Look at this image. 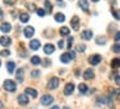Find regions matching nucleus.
Wrapping results in <instances>:
<instances>
[{
  "label": "nucleus",
  "mask_w": 120,
  "mask_h": 109,
  "mask_svg": "<svg viewBox=\"0 0 120 109\" xmlns=\"http://www.w3.org/2000/svg\"><path fill=\"white\" fill-rule=\"evenodd\" d=\"M3 87H4V89L8 91V92H15L16 88H17V85H16V83L13 82V80H9L8 79V80H4Z\"/></svg>",
  "instance_id": "nucleus-1"
},
{
  "label": "nucleus",
  "mask_w": 120,
  "mask_h": 109,
  "mask_svg": "<svg viewBox=\"0 0 120 109\" xmlns=\"http://www.w3.org/2000/svg\"><path fill=\"white\" fill-rule=\"evenodd\" d=\"M59 83H60V80L56 78V76H52L50 80H48V84H47V88L48 89H55V88H57L59 87Z\"/></svg>",
  "instance_id": "nucleus-2"
},
{
  "label": "nucleus",
  "mask_w": 120,
  "mask_h": 109,
  "mask_svg": "<svg viewBox=\"0 0 120 109\" xmlns=\"http://www.w3.org/2000/svg\"><path fill=\"white\" fill-rule=\"evenodd\" d=\"M52 103H54V97L51 95H45V96L41 97V104L42 105L47 106V105H51Z\"/></svg>",
  "instance_id": "nucleus-3"
},
{
  "label": "nucleus",
  "mask_w": 120,
  "mask_h": 109,
  "mask_svg": "<svg viewBox=\"0 0 120 109\" xmlns=\"http://www.w3.org/2000/svg\"><path fill=\"white\" fill-rule=\"evenodd\" d=\"M101 61H102V57L99 54H93L89 57V63L93 64V66H97V64L101 63Z\"/></svg>",
  "instance_id": "nucleus-4"
},
{
  "label": "nucleus",
  "mask_w": 120,
  "mask_h": 109,
  "mask_svg": "<svg viewBox=\"0 0 120 109\" xmlns=\"http://www.w3.org/2000/svg\"><path fill=\"white\" fill-rule=\"evenodd\" d=\"M17 101H18L20 105H27V104H29V97H27L26 93H21L17 97Z\"/></svg>",
  "instance_id": "nucleus-5"
},
{
  "label": "nucleus",
  "mask_w": 120,
  "mask_h": 109,
  "mask_svg": "<svg viewBox=\"0 0 120 109\" xmlns=\"http://www.w3.org/2000/svg\"><path fill=\"white\" fill-rule=\"evenodd\" d=\"M75 92V84L73 83H67L65 88H64V95L69 96V95H72Z\"/></svg>",
  "instance_id": "nucleus-6"
},
{
  "label": "nucleus",
  "mask_w": 120,
  "mask_h": 109,
  "mask_svg": "<svg viewBox=\"0 0 120 109\" xmlns=\"http://www.w3.org/2000/svg\"><path fill=\"white\" fill-rule=\"evenodd\" d=\"M43 51H45V54L51 55L52 53L55 51V46L52 45V43H46V45L43 46Z\"/></svg>",
  "instance_id": "nucleus-7"
},
{
  "label": "nucleus",
  "mask_w": 120,
  "mask_h": 109,
  "mask_svg": "<svg viewBox=\"0 0 120 109\" xmlns=\"http://www.w3.org/2000/svg\"><path fill=\"white\" fill-rule=\"evenodd\" d=\"M71 25H72L73 30H78V28H80V18L77 16H73L72 20H71Z\"/></svg>",
  "instance_id": "nucleus-8"
},
{
  "label": "nucleus",
  "mask_w": 120,
  "mask_h": 109,
  "mask_svg": "<svg viewBox=\"0 0 120 109\" xmlns=\"http://www.w3.org/2000/svg\"><path fill=\"white\" fill-rule=\"evenodd\" d=\"M11 43H12V39L9 38V37L7 36H3V37H0V45L1 46H11Z\"/></svg>",
  "instance_id": "nucleus-9"
},
{
  "label": "nucleus",
  "mask_w": 120,
  "mask_h": 109,
  "mask_svg": "<svg viewBox=\"0 0 120 109\" xmlns=\"http://www.w3.org/2000/svg\"><path fill=\"white\" fill-rule=\"evenodd\" d=\"M0 30L3 32V33H9V32L12 30V25L9 24V22H3V24L0 25Z\"/></svg>",
  "instance_id": "nucleus-10"
},
{
  "label": "nucleus",
  "mask_w": 120,
  "mask_h": 109,
  "mask_svg": "<svg viewBox=\"0 0 120 109\" xmlns=\"http://www.w3.org/2000/svg\"><path fill=\"white\" fill-rule=\"evenodd\" d=\"M24 36L26 37V38H31V37L34 36V28L33 26H26L24 30Z\"/></svg>",
  "instance_id": "nucleus-11"
},
{
  "label": "nucleus",
  "mask_w": 120,
  "mask_h": 109,
  "mask_svg": "<svg viewBox=\"0 0 120 109\" xmlns=\"http://www.w3.org/2000/svg\"><path fill=\"white\" fill-rule=\"evenodd\" d=\"M78 7L82 11H85V12L89 11V3H87V0H78Z\"/></svg>",
  "instance_id": "nucleus-12"
},
{
  "label": "nucleus",
  "mask_w": 120,
  "mask_h": 109,
  "mask_svg": "<svg viewBox=\"0 0 120 109\" xmlns=\"http://www.w3.org/2000/svg\"><path fill=\"white\" fill-rule=\"evenodd\" d=\"M91 37H93V32L91 30H84L81 33V38L85 39V41H89V39H91Z\"/></svg>",
  "instance_id": "nucleus-13"
},
{
  "label": "nucleus",
  "mask_w": 120,
  "mask_h": 109,
  "mask_svg": "<svg viewBox=\"0 0 120 109\" xmlns=\"http://www.w3.org/2000/svg\"><path fill=\"white\" fill-rule=\"evenodd\" d=\"M39 47H41V42L38 39H31L30 41V49L31 50H38Z\"/></svg>",
  "instance_id": "nucleus-14"
},
{
  "label": "nucleus",
  "mask_w": 120,
  "mask_h": 109,
  "mask_svg": "<svg viewBox=\"0 0 120 109\" xmlns=\"http://www.w3.org/2000/svg\"><path fill=\"white\" fill-rule=\"evenodd\" d=\"M71 59H72V58H71V55H69V53H64V54H61L60 55V61L63 62V63H69V62H71Z\"/></svg>",
  "instance_id": "nucleus-15"
},
{
  "label": "nucleus",
  "mask_w": 120,
  "mask_h": 109,
  "mask_svg": "<svg viewBox=\"0 0 120 109\" xmlns=\"http://www.w3.org/2000/svg\"><path fill=\"white\" fill-rule=\"evenodd\" d=\"M25 93L29 95V96H31V97H37V96H38V91L34 89V88H30V87L25 89Z\"/></svg>",
  "instance_id": "nucleus-16"
},
{
  "label": "nucleus",
  "mask_w": 120,
  "mask_h": 109,
  "mask_svg": "<svg viewBox=\"0 0 120 109\" xmlns=\"http://www.w3.org/2000/svg\"><path fill=\"white\" fill-rule=\"evenodd\" d=\"M15 68H16V63H15V62L9 61L8 63H7V70H8V72H9V74H13Z\"/></svg>",
  "instance_id": "nucleus-17"
},
{
  "label": "nucleus",
  "mask_w": 120,
  "mask_h": 109,
  "mask_svg": "<svg viewBox=\"0 0 120 109\" xmlns=\"http://www.w3.org/2000/svg\"><path fill=\"white\" fill-rule=\"evenodd\" d=\"M84 78L86 79V80L93 79V78H94V71H93V70H90V68H89V70H86V71L84 72Z\"/></svg>",
  "instance_id": "nucleus-18"
},
{
  "label": "nucleus",
  "mask_w": 120,
  "mask_h": 109,
  "mask_svg": "<svg viewBox=\"0 0 120 109\" xmlns=\"http://www.w3.org/2000/svg\"><path fill=\"white\" fill-rule=\"evenodd\" d=\"M22 72H24V70H22V68H18V70L16 71V78H17V80H18L20 83L24 82V78H22Z\"/></svg>",
  "instance_id": "nucleus-19"
},
{
  "label": "nucleus",
  "mask_w": 120,
  "mask_h": 109,
  "mask_svg": "<svg viewBox=\"0 0 120 109\" xmlns=\"http://www.w3.org/2000/svg\"><path fill=\"white\" fill-rule=\"evenodd\" d=\"M106 37H103V36H99V37H97V39H95V42H97V45H106Z\"/></svg>",
  "instance_id": "nucleus-20"
},
{
  "label": "nucleus",
  "mask_w": 120,
  "mask_h": 109,
  "mask_svg": "<svg viewBox=\"0 0 120 109\" xmlns=\"http://www.w3.org/2000/svg\"><path fill=\"white\" fill-rule=\"evenodd\" d=\"M55 20H56L57 22H64L65 21V16H64L63 13H56V15H55Z\"/></svg>",
  "instance_id": "nucleus-21"
},
{
  "label": "nucleus",
  "mask_w": 120,
  "mask_h": 109,
  "mask_svg": "<svg viewBox=\"0 0 120 109\" xmlns=\"http://www.w3.org/2000/svg\"><path fill=\"white\" fill-rule=\"evenodd\" d=\"M20 21L24 22V24L29 21V13H25V12L21 13V15H20Z\"/></svg>",
  "instance_id": "nucleus-22"
},
{
  "label": "nucleus",
  "mask_w": 120,
  "mask_h": 109,
  "mask_svg": "<svg viewBox=\"0 0 120 109\" xmlns=\"http://www.w3.org/2000/svg\"><path fill=\"white\" fill-rule=\"evenodd\" d=\"M78 91H80V93H86L87 92V85L85 84V83H81V84L78 85Z\"/></svg>",
  "instance_id": "nucleus-23"
},
{
  "label": "nucleus",
  "mask_w": 120,
  "mask_h": 109,
  "mask_svg": "<svg viewBox=\"0 0 120 109\" xmlns=\"http://www.w3.org/2000/svg\"><path fill=\"white\" fill-rule=\"evenodd\" d=\"M111 67H112V68H117V67H120V59H119V58L112 59V61H111Z\"/></svg>",
  "instance_id": "nucleus-24"
},
{
  "label": "nucleus",
  "mask_w": 120,
  "mask_h": 109,
  "mask_svg": "<svg viewBox=\"0 0 120 109\" xmlns=\"http://www.w3.org/2000/svg\"><path fill=\"white\" fill-rule=\"evenodd\" d=\"M31 63H33L34 66H38V64H41V58H39L38 55H34V57H31Z\"/></svg>",
  "instance_id": "nucleus-25"
},
{
  "label": "nucleus",
  "mask_w": 120,
  "mask_h": 109,
  "mask_svg": "<svg viewBox=\"0 0 120 109\" xmlns=\"http://www.w3.org/2000/svg\"><path fill=\"white\" fill-rule=\"evenodd\" d=\"M69 33H71V30H69L67 26L60 28V34H61V36H69Z\"/></svg>",
  "instance_id": "nucleus-26"
},
{
  "label": "nucleus",
  "mask_w": 120,
  "mask_h": 109,
  "mask_svg": "<svg viewBox=\"0 0 120 109\" xmlns=\"http://www.w3.org/2000/svg\"><path fill=\"white\" fill-rule=\"evenodd\" d=\"M111 13L115 17V20H120V9H112Z\"/></svg>",
  "instance_id": "nucleus-27"
},
{
  "label": "nucleus",
  "mask_w": 120,
  "mask_h": 109,
  "mask_svg": "<svg viewBox=\"0 0 120 109\" xmlns=\"http://www.w3.org/2000/svg\"><path fill=\"white\" fill-rule=\"evenodd\" d=\"M37 15H38L39 17H43V16L46 15V11L42 8H37Z\"/></svg>",
  "instance_id": "nucleus-28"
},
{
  "label": "nucleus",
  "mask_w": 120,
  "mask_h": 109,
  "mask_svg": "<svg viewBox=\"0 0 120 109\" xmlns=\"http://www.w3.org/2000/svg\"><path fill=\"white\" fill-rule=\"evenodd\" d=\"M45 7H46V9H47V12H51V11H52V7H51L50 0H46V1H45Z\"/></svg>",
  "instance_id": "nucleus-29"
},
{
  "label": "nucleus",
  "mask_w": 120,
  "mask_h": 109,
  "mask_svg": "<svg viewBox=\"0 0 120 109\" xmlns=\"http://www.w3.org/2000/svg\"><path fill=\"white\" fill-rule=\"evenodd\" d=\"M0 55H1V57H9V55H11V51H9L8 49H4V50L0 51Z\"/></svg>",
  "instance_id": "nucleus-30"
},
{
  "label": "nucleus",
  "mask_w": 120,
  "mask_h": 109,
  "mask_svg": "<svg viewBox=\"0 0 120 109\" xmlns=\"http://www.w3.org/2000/svg\"><path fill=\"white\" fill-rule=\"evenodd\" d=\"M112 51L114 53H120V43H115L112 46Z\"/></svg>",
  "instance_id": "nucleus-31"
},
{
  "label": "nucleus",
  "mask_w": 120,
  "mask_h": 109,
  "mask_svg": "<svg viewBox=\"0 0 120 109\" xmlns=\"http://www.w3.org/2000/svg\"><path fill=\"white\" fill-rule=\"evenodd\" d=\"M76 50H77V51H81V53H84L85 50H86V46H85V45H78Z\"/></svg>",
  "instance_id": "nucleus-32"
},
{
  "label": "nucleus",
  "mask_w": 120,
  "mask_h": 109,
  "mask_svg": "<svg viewBox=\"0 0 120 109\" xmlns=\"http://www.w3.org/2000/svg\"><path fill=\"white\" fill-rule=\"evenodd\" d=\"M16 1L17 0H4V4H7V5H13Z\"/></svg>",
  "instance_id": "nucleus-33"
},
{
  "label": "nucleus",
  "mask_w": 120,
  "mask_h": 109,
  "mask_svg": "<svg viewBox=\"0 0 120 109\" xmlns=\"http://www.w3.org/2000/svg\"><path fill=\"white\" fill-rule=\"evenodd\" d=\"M38 76H39V71L38 70L31 71V78H38Z\"/></svg>",
  "instance_id": "nucleus-34"
},
{
  "label": "nucleus",
  "mask_w": 120,
  "mask_h": 109,
  "mask_svg": "<svg viewBox=\"0 0 120 109\" xmlns=\"http://www.w3.org/2000/svg\"><path fill=\"white\" fill-rule=\"evenodd\" d=\"M115 41H116V42L119 43V41H120V30L115 33Z\"/></svg>",
  "instance_id": "nucleus-35"
},
{
  "label": "nucleus",
  "mask_w": 120,
  "mask_h": 109,
  "mask_svg": "<svg viewBox=\"0 0 120 109\" xmlns=\"http://www.w3.org/2000/svg\"><path fill=\"white\" fill-rule=\"evenodd\" d=\"M73 41H75V39H73V37H69V38H68V49H71V46H72Z\"/></svg>",
  "instance_id": "nucleus-36"
},
{
  "label": "nucleus",
  "mask_w": 120,
  "mask_h": 109,
  "mask_svg": "<svg viewBox=\"0 0 120 109\" xmlns=\"http://www.w3.org/2000/svg\"><path fill=\"white\" fill-rule=\"evenodd\" d=\"M43 62H45V63H43V64H45V67H48L50 64H51V61H50V59H45Z\"/></svg>",
  "instance_id": "nucleus-37"
},
{
  "label": "nucleus",
  "mask_w": 120,
  "mask_h": 109,
  "mask_svg": "<svg viewBox=\"0 0 120 109\" xmlns=\"http://www.w3.org/2000/svg\"><path fill=\"white\" fill-rule=\"evenodd\" d=\"M27 7H29L30 11H37V8H35V5H34V4H27Z\"/></svg>",
  "instance_id": "nucleus-38"
},
{
  "label": "nucleus",
  "mask_w": 120,
  "mask_h": 109,
  "mask_svg": "<svg viewBox=\"0 0 120 109\" xmlns=\"http://www.w3.org/2000/svg\"><path fill=\"white\" fill-rule=\"evenodd\" d=\"M57 46H59L60 49H63L64 47V41L61 39V41H59V43H57Z\"/></svg>",
  "instance_id": "nucleus-39"
},
{
  "label": "nucleus",
  "mask_w": 120,
  "mask_h": 109,
  "mask_svg": "<svg viewBox=\"0 0 120 109\" xmlns=\"http://www.w3.org/2000/svg\"><path fill=\"white\" fill-rule=\"evenodd\" d=\"M69 55H71V58H72V59H75V58H76V53H75V51H72V50L69 51Z\"/></svg>",
  "instance_id": "nucleus-40"
},
{
  "label": "nucleus",
  "mask_w": 120,
  "mask_h": 109,
  "mask_svg": "<svg viewBox=\"0 0 120 109\" xmlns=\"http://www.w3.org/2000/svg\"><path fill=\"white\" fill-rule=\"evenodd\" d=\"M115 82H116V84H117V85H120V75L115 78Z\"/></svg>",
  "instance_id": "nucleus-41"
},
{
  "label": "nucleus",
  "mask_w": 120,
  "mask_h": 109,
  "mask_svg": "<svg viewBox=\"0 0 120 109\" xmlns=\"http://www.w3.org/2000/svg\"><path fill=\"white\" fill-rule=\"evenodd\" d=\"M76 76H80V70H76Z\"/></svg>",
  "instance_id": "nucleus-42"
},
{
  "label": "nucleus",
  "mask_w": 120,
  "mask_h": 109,
  "mask_svg": "<svg viewBox=\"0 0 120 109\" xmlns=\"http://www.w3.org/2000/svg\"><path fill=\"white\" fill-rule=\"evenodd\" d=\"M51 109H60V108H59V106H52Z\"/></svg>",
  "instance_id": "nucleus-43"
},
{
  "label": "nucleus",
  "mask_w": 120,
  "mask_h": 109,
  "mask_svg": "<svg viewBox=\"0 0 120 109\" xmlns=\"http://www.w3.org/2000/svg\"><path fill=\"white\" fill-rule=\"evenodd\" d=\"M63 109H71V108H68V106H64V108Z\"/></svg>",
  "instance_id": "nucleus-44"
},
{
  "label": "nucleus",
  "mask_w": 120,
  "mask_h": 109,
  "mask_svg": "<svg viewBox=\"0 0 120 109\" xmlns=\"http://www.w3.org/2000/svg\"><path fill=\"white\" fill-rule=\"evenodd\" d=\"M91 1H94V3H97V1H99V0H91Z\"/></svg>",
  "instance_id": "nucleus-45"
},
{
  "label": "nucleus",
  "mask_w": 120,
  "mask_h": 109,
  "mask_svg": "<svg viewBox=\"0 0 120 109\" xmlns=\"http://www.w3.org/2000/svg\"><path fill=\"white\" fill-rule=\"evenodd\" d=\"M0 108H3V104H1V103H0Z\"/></svg>",
  "instance_id": "nucleus-46"
},
{
  "label": "nucleus",
  "mask_w": 120,
  "mask_h": 109,
  "mask_svg": "<svg viewBox=\"0 0 120 109\" xmlns=\"http://www.w3.org/2000/svg\"><path fill=\"white\" fill-rule=\"evenodd\" d=\"M57 1H63V0H57Z\"/></svg>",
  "instance_id": "nucleus-47"
},
{
  "label": "nucleus",
  "mask_w": 120,
  "mask_h": 109,
  "mask_svg": "<svg viewBox=\"0 0 120 109\" xmlns=\"http://www.w3.org/2000/svg\"><path fill=\"white\" fill-rule=\"evenodd\" d=\"M0 66H1V62H0Z\"/></svg>",
  "instance_id": "nucleus-48"
}]
</instances>
